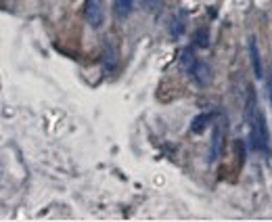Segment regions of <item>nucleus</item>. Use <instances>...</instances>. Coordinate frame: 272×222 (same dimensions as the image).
Returning a JSON list of instances; mask_svg holds the SVG:
<instances>
[{
  "instance_id": "obj_1",
  "label": "nucleus",
  "mask_w": 272,
  "mask_h": 222,
  "mask_svg": "<svg viewBox=\"0 0 272 222\" xmlns=\"http://www.w3.org/2000/svg\"><path fill=\"white\" fill-rule=\"evenodd\" d=\"M245 117H247V124H249V136H251V143H254V147L260 149V151H268V147H270L268 126H266L264 113H262L258 103H256L254 90H249V101H247Z\"/></svg>"
},
{
  "instance_id": "obj_2",
  "label": "nucleus",
  "mask_w": 272,
  "mask_h": 222,
  "mask_svg": "<svg viewBox=\"0 0 272 222\" xmlns=\"http://www.w3.org/2000/svg\"><path fill=\"white\" fill-rule=\"evenodd\" d=\"M180 63L184 65V69L188 72V76L193 78L199 86L209 84V80H211V69H209V65H207L205 61H201V59H197L188 48L182 50V55H180Z\"/></svg>"
},
{
  "instance_id": "obj_3",
  "label": "nucleus",
  "mask_w": 272,
  "mask_h": 222,
  "mask_svg": "<svg viewBox=\"0 0 272 222\" xmlns=\"http://www.w3.org/2000/svg\"><path fill=\"white\" fill-rule=\"evenodd\" d=\"M84 17H86L88 25H92V27H100V25H103V19H105V0H86Z\"/></svg>"
},
{
  "instance_id": "obj_4",
  "label": "nucleus",
  "mask_w": 272,
  "mask_h": 222,
  "mask_svg": "<svg viewBox=\"0 0 272 222\" xmlns=\"http://www.w3.org/2000/svg\"><path fill=\"white\" fill-rule=\"evenodd\" d=\"M249 59H251V67H254V76L258 80L264 78V67H262V59H260V48H258V40L256 36H249Z\"/></svg>"
},
{
  "instance_id": "obj_5",
  "label": "nucleus",
  "mask_w": 272,
  "mask_h": 222,
  "mask_svg": "<svg viewBox=\"0 0 272 222\" xmlns=\"http://www.w3.org/2000/svg\"><path fill=\"white\" fill-rule=\"evenodd\" d=\"M222 145H224V136H222V130L216 128L214 132V138H211V147H209V161H216L220 157V153H222Z\"/></svg>"
},
{
  "instance_id": "obj_6",
  "label": "nucleus",
  "mask_w": 272,
  "mask_h": 222,
  "mask_svg": "<svg viewBox=\"0 0 272 222\" xmlns=\"http://www.w3.org/2000/svg\"><path fill=\"white\" fill-rule=\"evenodd\" d=\"M136 0H113V13L117 19H128V15L132 13Z\"/></svg>"
},
{
  "instance_id": "obj_7",
  "label": "nucleus",
  "mask_w": 272,
  "mask_h": 222,
  "mask_svg": "<svg viewBox=\"0 0 272 222\" xmlns=\"http://www.w3.org/2000/svg\"><path fill=\"white\" fill-rule=\"evenodd\" d=\"M207 124H209V115L201 113V115H197V117L193 119V124H190V130H193L195 134H201V132H203V130L207 128Z\"/></svg>"
},
{
  "instance_id": "obj_8",
  "label": "nucleus",
  "mask_w": 272,
  "mask_h": 222,
  "mask_svg": "<svg viewBox=\"0 0 272 222\" xmlns=\"http://www.w3.org/2000/svg\"><path fill=\"white\" fill-rule=\"evenodd\" d=\"M182 32H184V19L174 15L172 17V23H170V34H172V36H180Z\"/></svg>"
},
{
  "instance_id": "obj_9",
  "label": "nucleus",
  "mask_w": 272,
  "mask_h": 222,
  "mask_svg": "<svg viewBox=\"0 0 272 222\" xmlns=\"http://www.w3.org/2000/svg\"><path fill=\"white\" fill-rule=\"evenodd\" d=\"M209 44V36H207V29L205 27H201L197 36H195V46H201V48H205Z\"/></svg>"
},
{
  "instance_id": "obj_10",
  "label": "nucleus",
  "mask_w": 272,
  "mask_h": 222,
  "mask_svg": "<svg viewBox=\"0 0 272 222\" xmlns=\"http://www.w3.org/2000/svg\"><path fill=\"white\" fill-rule=\"evenodd\" d=\"M164 6V0H143V8L149 13H155L159 8Z\"/></svg>"
},
{
  "instance_id": "obj_11",
  "label": "nucleus",
  "mask_w": 272,
  "mask_h": 222,
  "mask_svg": "<svg viewBox=\"0 0 272 222\" xmlns=\"http://www.w3.org/2000/svg\"><path fill=\"white\" fill-rule=\"evenodd\" d=\"M268 95H270V103H272V67L268 72Z\"/></svg>"
}]
</instances>
